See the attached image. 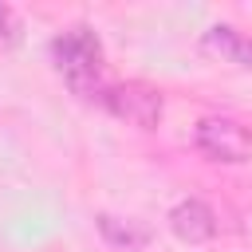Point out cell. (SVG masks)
I'll use <instances>...</instances> for the list:
<instances>
[{
    "label": "cell",
    "mask_w": 252,
    "mask_h": 252,
    "mask_svg": "<svg viewBox=\"0 0 252 252\" xmlns=\"http://www.w3.org/2000/svg\"><path fill=\"white\" fill-rule=\"evenodd\" d=\"M51 59L59 67V75L67 79V87L79 98H94L102 102L106 83H102V43L91 28H67L63 35L51 39Z\"/></svg>",
    "instance_id": "6da1fadb"
},
{
    "label": "cell",
    "mask_w": 252,
    "mask_h": 252,
    "mask_svg": "<svg viewBox=\"0 0 252 252\" xmlns=\"http://www.w3.org/2000/svg\"><path fill=\"white\" fill-rule=\"evenodd\" d=\"M193 146L220 165H244L252 158V130L228 114H209L193 130Z\"/></svg>",
    "instance_id": "7a4b0ae2"
},
{
    "label": "cell",
    "mask_w": 252,
    "mask_h": 252,
    "mask_svg": "<svg viewBox=\"0 0 252 252\" xmlns=\"http://www.w3.org/2000/svg\"><path fill=\"white\" fill-rule=\"evenodd\" d=\"M102 106L114 118H122V122H130L138 130H154L161 122V114H165L161 94L154 87H146V83H110L106 94H102Z\"/></svg>",
    "instance_id": "3957f363"
},
{
    "label": "cell",
    "mask_w": 252,
    "mask_h": 252,
    "mask_svg": "<svg viewBox=\"0 0 252 252\" xmlns=\"http://www.w3.org/2000/svg\"><path fill=\"white\" fill-rule=\"evenodd\" d=\"M169 228H173V236L185 240V244H205V240L217 236V213H213L205 201L189 197V201H177V205L169 209Z\"/></svg>",
    "instance_id": "277c9868"
},
{
    "label": "cell",
    "mask_w": 252,
    "mask_h": 252,
    "mask_svg": "<svg viewBox=\"0 0 252 252\" xmlns=\"http://www.w3.org/2000/svg\"><path fill=\"white\" fill-rule=\"evenodd\" d=\"M205 51L220 55L224 63H236V67H252V35L236 32L232 24H213L205 35H201Z\"/></svg>",
    "instance_id": "5b68a950"
},
{
    "label": "cell",
    "mask_w": 252,
    "mask_h": 252,
    "mask_svg": "<svg viewBox=\"0 0 252 252\" xmlns=\"http://www.w3.org/2000/svg\"><path fill=\"white\" fill-rule=\"evenodd\" d=\"M98 232H102L106 244H114V248H122V252H138V248L150 240V228H146V224L122 220V217H114V213H98Z\"/></svg>",
    "instance_id": "8992f818"
},
{
    "label": "cell",
    "mask_w": 252,
    "mask_h": 252,
    "mask_svg": "<svg viewBox=\"0 0 252 252\" xmlns=\"http://www.w3.org/2000/svg\"><path fill=\"white\" fill-rule=\"evenodd\" d=\"M16 39H20V24H16L12 8H8V4H0V47H12Z\"/></svg>",
    "instance_id": "52a82bcc"
}]
</instances>
